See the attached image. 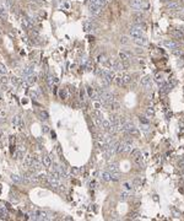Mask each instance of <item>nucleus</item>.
I'll return each instance as SVG.
<instances>
[{
  "label": "nucleus",
  "instance_id": "nucleus-1",
  "mask_svg": "<svg viewBox=\"0 0 184 221\" xmlns=\"http://www.w3.org/2000/svg\"><path fill=\"white\" fill-rule=\"evenodd\" d=\"M32 219L33 220H48V216L46 211L39 210V209H34L32 211Z\"/></svg>",
  "mask_w": 184,
  "mask_h": 221
},
{
  "label": "nucleus",
  "instance_id": "nucleus-28",
  "mask_svg": "<svg viewBox=\"0 0 184 221\" xmlns=\"http://www.w3.org/2000/svg\"><path fill=\"white\" fill-rule=\"evenodd\" d=\"M114 81H115V84L118 85V86H124V84H123L122 76H117V77H114Z\"/></svg>",
  "mask_w": 184,
  "mask_h": 221
},
{
  "label": "nucleus",
  "instance_id": "nucleus-44",
  "mask_svg": "<svg viewBox=\"0 0 184 221\" xmlns=\"http://www.w3.org/2000/svg\"><path fill=\"white\" fill-rule=\"evenodd\" d=\"M178 167L179 168H182V167H184V159H182V160L178 162Z\"/></svg>",
  "mask_w": 184,
  "mask_h": 221
},
{
  "label": "nucleus",
  "instance_id": "nucleus-37",
  "mask_svg": "<svg viewBox=\"0 0 184 221\" xmlns=\"http://www.w3.org/2000/svg\"><path fill=\"white\" fill-rule=\"evenodd\" d=\"M140 154H141V152H140L139 150H131V156L133 157H136V156H139Z\"/></svg>",
  "mask_w": 184,
  "mask_h": 221
},
{
  "label": "nucleus",
  "instance_id": "nucleus-5",
  "mask_svg": "<svg viewBox=\"0 0 184 221\" xmlns=\"http://www.w3.org/2000/svg\"><path fill=\"white\" fill-rule=\"evenodd\" d=\"M134 43L135 44H137V46H140V47H146L147 46V38L144 37V36H141V37H137L134 39Z\"/></svg>",
  "mask_w": 184,
  "mask_h": 221
},
{
  "label": "nucleus",
  "instance_id": "nucleus-39",
  "mask_svg": "<svg viewBox=\"0 0 184 221\" xmlns=\"http://www.w3.org/2000/svg\"><path fill=\"white\" fill-rule=\"evenodd\" d=\"M59 95H60L61 98H65V97H66V91H65V90H61L60 92H59Z\"/></svg>",
  "mask_w": 184,
  "mask_h": 221
},
{
  "label": "nucleus",
  "instance_id": "nucleus-3",
  "mask_svg": "<svg viewBox=\"0 0 184 221\" xmlns=\"http://www.w3.org/2000/svg\"><path fill=\"white\" fill-rule=\"evenodd\" d=\"M48 182L50 183L52 188H54V189H63V187H64V186H61L60 179H55V178L49 177V178H48Z\"/></svg>",
  "mask_w": 184,
  "mask_h": 221
},
{
  "label": "nucleus",
  "instance_id": "nucleus-48",
  "mask_svg": "<svg viewBox=\"0 0 184 221\" xmlns=\"http://www.w3.org/2000/svg\"><path fill=\"white\" fill-rule=\"evenodd\" d=\"M180 176H182V177H184V167H182V168H180Z\"/></svg>",
  "mask_w": 184,
  "mask_h": 221
},
{
  "label": "nucleus",
  "instance_id": "nucleus-19",
  "mask_svg": "<svg viewBox=\"0 0 184 221\" xmlns=\"http://www.w3.org/2000/svg\"><path fill=\"white\" fill-rule=\"evenodd\" d=\"M32 73H33L32 66H27V68H25L24 71H22V74H24L25 77H26V76H28V75H32Z\"/></svg>",
  "mask_w": 184,
  "mask_h": 221
},
{
  "label": "nucleus",
  "instance_id": "nucleus-40",
  "mask_svg": "<svg viewBox=\"0 0 184 221\" xmlns=\"http://www.w3.org/2000/svg\"><path fill=\"white\" fill-rule=\"evenodd\" d=\"M31 95H32V97H34V98H39V94H38L37 91H32Z\"/></svg>",
  "mask_w": 184,
  "mask_h": 221
},
{
  "label": "nucleus",
  "instance_id": "nucleus-23",
  "mask_svg": "<svg viewBox=\"0 0 184 221\" xmlns=\"http://www.w3.org/2000/svg\"><path fill=\"white\" fill-rule=\"evenodd\" d=\"M119 58H120V60L122 61H128V59H129V54H127L125 52H120L119 53Z\"/></svg>",
  "mask_w": 184,
  "mask_h": 221
},
{
  "label": "nucleus",
  "instance_id": "nucleus-33",
  "mask_svg": "<svg viewBox=\"0 0 184 221\" xmlns=\"http://www.w3.org/2000/svg\"><path fill=\"white\" fill-rule=\"evenodd\" d=\"M141 130L145 133H149L150 132V128H149V125L147 124H141Z\"/></svg>",
  "mask_w": 184,
  "mask_h": 221
},
{
  "label": "nucleus",
  "instance_id": "nucleus-22",
  "mask_svg": "<svg viewBox=\"0 0 184 221\" xmlns=\"http://www.w3.org/2000/svg\"><path fill=\"white\" fill-rule=\"evenodd\" d=\"M109 127H111V122H109V120H102V123H101V128H102L103 130H108Z\"/></svg>",
  "mask_w": 184,
  "mask_h": 221
},
{
  "label": "nucleus",
  "instance_id": "nucleus-42",
  "mask_svg": "<svg viewBox=\"0 0 184 221\" xmlns=\"http://www.w3.org/2000/svg\"><path fill=\"white\" fill-rule=\"evenodd\" d=\"M173 54H174V55H180V54H182V51H179V49L175 48V49H173Z\"/></svg>",
  "mask_w": 184,
  "mask_h": 221
},
{
  "label": "nucleus",
  "instance_id": "nucleus-7",
  "mask_svg": "<svg viewBox=\"0 0 184 221\" xmlns=\"http://www.w3.org/2000/svg\"><path fill=\"white\" fill-rule=\"evenodd\" d=\"M163 46H165V47H167L168 49H175V48L178 47L177 42L172 41V39H165V41H163Z\"/></svg>",
  "mask_w": 184,
  "mask_h": 221
},
{
  "label": "nucleus",
  "instance_id": "nucleus-38",
  "mask_svg": "<svg viewBox=\"0 0 184 221\" xmlns=\"http://www.w3.org/2000/svg\"><path fill=\"white\" fill-rule=\"evenodd\" d=\"M140 122L141 124H149V119H146L145 117H140Z\"/></svg>",
  "mask_w": 184,
  "mask_h": 221
},
{
  "label": "nucleus",
  "instance_id": "nucleus-6",
  "mask_svg": "<svg viewBox=\"0 0 184 221\" xmlns=\"http://www.w3.org/2000/svg\"><path fill=\"white\" fill-rule=\"evenodd\" d=\"M140 84H141V86L144 89L150 90V87H151V79L149 76H144L141 79V81H140Z\"/></svg>",
  "mask_w": 184,
  "mask_h": 221
},
{
  "label": "nucleus",
  "instance_id": "nucleus-41",
  "mask_svg": "<svg viewBox=\"0 0 184 221\" xmlns=\"http://www.w3.org/2000/svg\"><path fill=\"white\" fill-rule=\"evenodd\" d=\"M47 81H48V85H49V86H52L53 85V76H48V79H47Z\"/></svg>",
  "mask_w": 184,
  "mask_h": 221
},
{
  "label": "nucleus",
  "instance_id": "nucleus-9",
  "mask_svg": "<svg viewBox=\"0 0 184 221\" xmlns=\"http://www.w3.org/2000/svg\"><path fill=\"white\" fill-rule=\"evenodd\" d=\"M167 9L168 10H178L179 9V3H178V1H168V3H167Z\"/></svg>",
  "mask_w": 184,
  "mask_h": 221
},
{
  "label": "nucleus",
  "instance_id": "nucleus-25",
  "mask_svg": "<svg viewBox=\"0 0 184 221\" xmlns=\"http://www.w3.org/2000/svg\"><path fill=\"white\" fill-rule=\"evenodd\" d=\"M122 79H123V84H124V86L131 82V77H130L129 75H124V76H122Z\"/></svg>",
  "mask_w": 184,
  "mask_h": 221
},
{
  "label": "nucleus",
  "instance_id": "nucleus-52",
  "mask_svg": "<svg viewBox=\"0 0 184 221\" xmlns=\"http://www.w3.org/2000/svg\"><path fill=\"white\" fill-rule=\"evenodd\" d=\"M183 12H184V11H183Z\"/></svg>",
  "mask_w": 184,
  "mask_h": 221
},
{
  "label": "nucleus",
  "instance_id": "nucleus-29",
  "mask_svg": "<svg viewBox=\"0 0 184 221\" xmlns=\"http://www.w3.org/2000/svg\"><path fill=\"white\" fill-rule=\"evenodd\" d=\"M111 123H112V124H117V125H119V117H117V116H112V117H111Z\"/></svg>",
  "mask_w": 184,
  "mask_h": 221
},
{
  "label": "nucleus",
  "instance_id": "nucleus-49",
  "mask_svg": "<svg viewBox=\"0 0 184 221\" xmlns=\"http://www.w3.org/2000/svg\"><path fill=\"white\" fill-rule=\"evenodd\" d=\"M43 130H44V133L48 132V127H47V125H44V127H43Z\"/></svg>",
  "mask_w": 184,
  "mask_h": 221
},
{
  "label": "nucleus",
  "instance_id": "nucleus-21",
  "mask_svg": "<svg viewBox=\"0 0 184 221\" xmlns=\"http://www.w3.org/2000/svg\"><path fill=\"white\" fill-rule=\"evenodd\" d=\"M6 8H5L4 4H0V16L1 17H6L8 16V12H6Z\"/></svg>",
  "mask_w": 184,
  "mask_h": 221
},
{
  "label": "nucleus",
  "instance_id": "nucleus-32",
  "mask_svg": "<svg viewBox=\"0 0 184 221\" xmlns=\"http://www.w3.org/2000/svg\"><path fill=\"white\" fill-rule=\"evenodd\" d=\"M129 197H130V194L128 193V192H123V193L120 194V198H122L123 200H128V199H129Z\"/></svg>",
  "mask_w": 184,
  "mask_h": 221
},
{
  "label": "nucleus",
  "instance_id": "nucleus-12",
  "mask_svg": "<svg viewBox=\"0 0 184 221\" xmlns=\"http://www.w3.org/2000/svg\"><path fill=\"white\" fill-rule=\"evenodd\" d=\"M128 133L131 135V137H135V138H137L139 135H140V133H139V130H137V128H135L134 125H133L129 130H128Z\"/></svg>",
  "mask_w": 184,
  "mask_h": 221
},
{
  "label": "nucleus",
  "instance_id": "nucleus-45",
  "mask_svg": "<svg viewBox=\"0 0 184 221\" xmlns=\"http://www.w3.org/2000/svg\"><path fill=\"white\" fill-rule=\"evenodd\" d=\"M1 82H8V77H6V76H1Z\"/></svg>",
  "mask_w": 184,
  "mask_h": 221
},
{
  "label": "nucleus",
  "instance_id": "nucleus-17",
  "mask_svg": "<svg viewBox=\"0 0 184 221\" xmlns=\"http://www.w3.org/2000/svg\"><path fill=\"white\" fill-rule=\"evenodd\" d=\"M25 80H26V82H27L28 85H32V84L36 82L37 77H36V76H33V75H28V76H26V79H25Z\"/></svg>",
  "mask_w": 184,
  "mask_h": 221
},
{
  "label": "nucleus",
  "instance_id": "nucleus-2",
  "mask_svg": "<svg viewBox=\"0 0 184 221\" xmlns=\"http://www.w3.org/2000/svg\"><path fill=\"white\" fill-rule=\"evenodd\" d=\"M142 28L139 27V26H131V28L129 30V34H130V37L133 38V39H135V38L137 37H141L142 36Z\"/></svg>",
  "mask_w": 184,
  "mask_h": 221
},
{
  "label": "nucleus",
  "instance_id": "nucleus-14",
  "mask_svg": "<svg viewBox=\"0 0 184 221\" xmlns=\"http://www.w3.org/2000/svg\"><path fill=\"white\" fill-rule=\"evenodd\" d=\"M172 34L174 36V38L179 39V41L184 39V33H183V32H180V30H178V31H173V32H172Z\"/></svg>",
  "mask_w": 184,
  "mask_h": 221
},
{
  "label": "nucleus",
  "instance_id": "nucleus-43",
  "mask_svg": "<svg viewBox=\"0 0 184 221\" xmlns=\"http://www.w3.org/2000/svg\"><path fill=\"white\" fill-rule=\"evenodd\" d=\"M124 188L128 189V190H130V189H133V186H130L129 183H124Z\"/></svg>",
  "mask_w": 184,
  "mask_h": 221
},
{
  "label": "nucleus",
  "instance_id": "nucleus-24",
  "mask_svg": "<svg viewBox=\"0 0 184 221\" xmlns=\"http://www.w3.org/2000/svg\"><path fill=\"white\" fill-rule=\"evenodd\" d=\"M108 171L111 172V173L118 172V167H117V165H115V163H111V165L108 166Z\"/></svg>",
  "mask_w": 184,
  "mask_h": 221
},
{
  "label": "nucleus",
  "instance_id": "nucleus-18",
  "mask_svg": "<svg viewBox=\"0 0 184 221\" xmlns=\"http://www.w3.org/2000/svg\"><path fill=\"white\" fill-rule=\"evenodd\" d=\"M11 179H12L14 183H22V182H24L22 177H20V176H17V174H12V176H11Z\"/></svg>",
  "mask_w": 184,
  "mask_h": 221
},
{
  "label": "nucleus",
  "instance_id": "nucleus-15",
  "mask_svg": "<svg viewBox=\"0 0 184 221\" xmlns=\"http://www.w3.org/2000/svg\"><path fill=\"white\" fill-rule=\"evenodd\" d=\"M21 120H22V119H21L19 116H16V117L12 118V120H11V124H12L15 128H19V127H20V123H21Z\"/></svg>",
  "mask_w": 184,
  "mask_h": 221
},
{
  "label": "nucleus",
  "instance_id": "nucleus-36",
  "mask_svg": "<svg viewBox=\"0 0 184 221\" xmlns=\"http://www.w3.org/2000/svg\"><path fill=\"white\" fill-rule=\"evenodd\" d=\"M146 116H147V117H152V116H153V109H152V108H147L146 109Z\"/></svg>",
  "mask_w": 184,
  "mask_h": 221
},
{
  "label": "nucleus",
  "instance_id": "nucleus-31",
  "mask_svg": "<svg viewBox=\"0 0 184 221\" xmlns=\"http://www.w3.org/2000/svg\"><path fill=\"white\" fill-rule=\"evenodd\" d=\"M129 42H130V41H129V38H128L127 36H122V37H120V43H122V44H128Z\"/></svg>",
  "mask_w": 184,
  "mask_h": 221
},
{
  "label": "nucleus",
  "instance_id": "nucleus-46",
  "mask_svg": "<svg viewBox=\"0 0 184 221\" xmlns=\"http://www.w3.org/2000/svg\"><path fill=\"white\" fill-rule=\"evenodd\" d=\"M101 104H102V103H99V102H94V108L98 109L99 107H101Z\"/></svg>",
  "mask_w": 184,
  "mask_h": 221
},
{
  "label": "nucleus",
  "instance_id": "nucleus-20",
  "mask_svg": "<svg viewBox=\"0 0 184 221\" xmlns=\"http://www.w3.org/2000/svg\"><path fill=\"white\" fill-rule=\"evenodd\" d=\"M32 163H33V159L31 157V156H27V157L25 159V161H24V165L26 166V167H31Z\"/></svg>",
  "mask_w": 184,
  "mask_h": 221
},
{
  "label": "nucleus",
  "instance_id": "nucleus-30",
  "mask_svg": "<svg viewBox=\"0 0 184 221\" xmlns=\"http://www.w3.org/2000/svg\"><path fill=\"white\" fill-rule=\"evenodd\" d=\"M6 73H8V69H6V66L3 65V64L0 63V74H1V75H5Z\"/></svg>",
  "mask_w": 184,
  "mask_h": 221
},
{
  "label": "nucleus",
  "instance_id": "nucleus-10",
  "mask_svg": "<svg viewBox=\"0 0 184 221\" xmlns=\"http://www.w3.org/2000/svg\"><path fill=\"white\" fill-rule=\"evenodd\" d=\"M107 132H108L111 135H113V134L119 132V125H117V124H111V127H109V129L107 130Z\"/></svg>",
  "mask_w": 184,
  "mask_h": 221
},
{
  "label": "nucleus",
  "instance_id": "nucleus-47",
  "mask_svg": "<svg viewBox=\"0 0 184 221\" xmlns=\"http://www.w3.org/2000/svg\"><path fill=\"white\" fill-rule=\"evenodd\" d=\"M5 111H3V109H0V117H5Z\"/></svg>",
  "mask_w": 184,
  "mask_h": 221
},
{
  "label": "nucleus",
  "instance_id": "nucleus-27",
  "mask_svg": "<svg viewBox=\"0 0 184 221\" xmlns=\"http://www.w3.org/2000/svg\"><path fill=\"white\" fill-rule=\"evenodd\" d=\"M109 109H113V111L119 109V103L118 102H115V101H113L112 103H109Z\"/></svg>",
  "mask_w": 184,
  "mask_h": 221
},
{
  "label": "nucleus",
  "instance_id": "nucleus-4",
  "mask_svg": "<svg viewBox=\"0 0 184 221\" xmlns=\"http://www.w3.org/2000/svg\"><path fill=\"white\" fill-rule=\"evenodd\" d=\"M130 6H131L134 10L140 11V10L142 9V6H144V4H142V0H131V1H130Z\"/></svg>",
  "mask_w": 184,
  "mask_h": 221
},
{
  "label": "nucleus",
  "instance_id": "nucleus-26",
  "mask_svg": "<svg viewBox=\"0 0 184 221\" xmlns=\"http://www.w3.org/2000/svg\"><path fill=\"white\" fill-rule=\"evenodd\" d=\"M156 82L160 85H162V84H165V79H163V75H161V74H158V75L156 76Z\"/></svg>",
  "mask_w": 184,
  "mask_h": 221
},
{
  "label": "nucleus",
  "instance_id": "nucleus-34",
  "mask_svg": "<svg viewBox=\"0 0 184 221\" xmlns=\"http://www.w3.org/2000/svg\"><path fill=\"white\" fill-rule=\"evenodd\" d=\"M37 179H39V181H43V182H47V181H48V178H47V176H46V174H39Z\"/></svg>",
  "mask_w": 184,
  "mask_h": 221
},
{
  "label": "nucleus",
  "instance_id": "nucleus-11",
  "mask_svg": "<svg viewBox=\"0 0 184 221\" xmlns=\"http://www.w3.org/2000/svg\"><path fill=\"white\" fill-rule=\"evenodd\" d=\"M42 162H43V165L46 166V167H49V166L52 165V157H50V156H43Z\"/></svg>",
  "mask_w": 184,
  "mask_h": 221
},
{
  "label": "nucleus",
  "instance_id": "nucleus-35",
  "mask_svg": "<svg viewBox=\"0 0 184 221\" xmlns=\"http://www.w3.org/2000/svg\"><path fill=\"white\" fill-rule=\"evenodd\" d=\"M111 176H112V179H113V181H118V179H119V173H118V172L111 173Z\"/></svg>",
  "mask_w": 184,
  "mask_h": 221
},
{
  "label": "nucleus",
  "instance_id": "nucleus-8",
  "mask_svg": "<svg viewBox=\"0 0 184 221\" xmlns=\"http://www.w3.org/2000/svg\"><path fill=\"white\" fill-rule=\"evenodd\" d=\"M90 12L92 15H97V14H99V11H101V6H98V5H96V4H90Z\"/></svg>",
  "mask_w": 184,
  "mask_h": 221
},
{
  "label": "nucleus",
  "instance_id": "nucleus-16",
  "mask_svg": "<svg viewBox=\"0 0 184 221\" xmlns=\"http://www.w3.org/2000/svg\"><path fill=\"white\" fill-rule=\"evenodd\" d=\"M108 0H90V4H96L98 6H104Z\"/></svg>",
  "mask_w": 184,
  "mask_h": 221
},
{
  "label": "nucleus",
  "instance_id": "nucleus-50",
  "mask_svg": "<svg viewBox=\"0 0 184 221\" xmlns=\"http://www.w3.org/2000/svg\"><path fill=\"white\" fill-rule=\"evenodd\" d=\"M161 1H163V3H168L170 0H161Z\"/></svg>",
  "mask_w": 184,
  "mask_h": 221
},
{
  "label": "nucleus",
  "instance_id": "nucleus-51",
  "mask_svg": "<svg viewBox=\"0 0 184 221\" xmlns=\"http://www.w3.org/2000/svg\"><path fill=\"white\" fill-rule=\"evenodd\" d=\"M32 1H38V0H32Z\"/></svg>",
  "mask_w": 184,
  "mask_h": 221
},
{
  "label": "nucleus",
  "instance_id": "nucleus-13",
  "mask_svg": "<svg viewBox=\"0 0 184 221\" xmlns=\"http://www.w3.org/2000/svg\"><path fill=\"white\" fill-rule=\"evenodd\" d=\"M102 179L106 181V182H109V181H112V176H111V172L109 171H104L102 172Z\"/></svg>",
  "mask_w": 184,
  "mask_h": 221
}]
</instances>
